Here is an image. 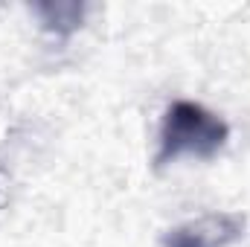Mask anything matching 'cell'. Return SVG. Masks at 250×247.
Masks as SVG:
<instances>
[{"instance_id": "6da1fadb", "label": "cell", "mask_w": 250, "mask_h": 247, "mask_svg": "<svg viewBox=\"0 0 250 247\" xmlns=\"http://www.w3.org/2000/svg\"><path fill=\"white\" fill-rule=\"evenodd\" d=\"M230 137L227 123L207 111L198 102H172L163 128H160V151H157V163H169L178 157H212L224 148Z\"/></svg>"}, {"instance_id": "7a4b0ae2", "label": "cell", "mask_w": 250, "mask_h": 247, "mask_svg": "<svg viewBox=\"0 0 250 247\" xmlns=\"http://www.w3.org/2000/svg\"><path fill=\"white\" fill-rule=\"evenodd\" d=\"M248 218L239 212H207L166 230L163 247H230L245 236Z\"/></svg>"}, {"instance_id": "3957f363", "label": "cell", "mask_w": 250, "mask_h": 247, "mask_svg": "<svg viewBox=\"0 0 250 247\" xmlns=\"http://www.w3.org/2000/svg\"><path fill=\"white\" fill-rule=\"evenodd\" d=\"M35 12L41 15L44 26L56 35H70L73 29L82 26L84 21V3H70V0H56V3H38Z\"/></svg>"}]
</instances>
